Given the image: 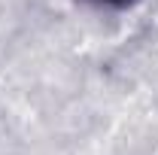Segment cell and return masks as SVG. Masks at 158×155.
Masks as SVG:
<instances>
[{"label": "cell", "instance_id": "1", "mask_svg": "<svg viewBox=\"0 0 158 155\" xmlns=\"http://www.w3.org/2000/svg\"><path fill=\"white\" fill-rule=\"evenodd\" d=\"M88 3H94V6H106V9H128V6H134L137 0H88Z\"/></svg>", "mask_w": 158, "mask_h": 155}]
</instances>
